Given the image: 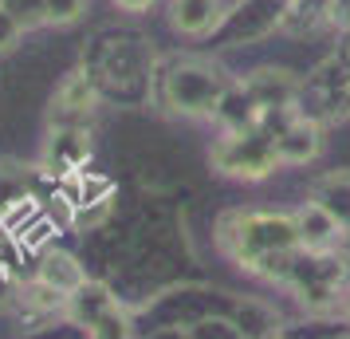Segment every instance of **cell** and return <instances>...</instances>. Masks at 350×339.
<instances>
[{
	"label": "cell",
	"instance_id": "19",
	"mask_svg": "<svg viewBox=\"0 0 350 339\" xmlns=\"http://www.w3.org/2000/svg\"><path fill=\"white\" fill-rule=\"evenodd\" d=\"M83 12H87V0H44V16H48V24H55V28L75 24Z\"/></svg>",
	"mask_w": 350,
	"mask_h": 339
},
{
	"label": "cell",
	"instance_id": "8",
	"mask_svg": "<svg viewBox=\"0 0 350 339\" xmlns=\"http://www.w3.org/2000/svg\"><path fill=\"white\" fill-rule=\"evenodd\" d=\"M260 103H256L248 91H244V83L240 87H228L221 99V107H217V123L224 127V134H248V130H260Z\"/></svg>",
	"mask_w": 350,
	"mask_h": 339
},
{
	"label": "cell",
	"instance_id": "22",
	"mask_svg": "<svg viewBox=\"0 0 350 339\" xmlns=\"http://www.w3.org/2000/svg\"><path fill=\"white\" fill-rule=\"evenodd\" d=\"M114 4H118L122 12H134V16H138V12H146V8H150L154 0H114Z\"/></svg>",
	"mask_w": 350,
	"mask_h": 339
},
{
	"label": "cell",
	"instance_id": "16",
	"mask_svg": "<svg viewBox=\"0 0 350 339\" xmlns=\"http://www.w3.org/2000/svg\"><path fill=\"white\" fill-rule=\"evenodd\" d=\"M0 8L16 20L24 32H32V28H40V24H48V16H44V0H0Z\"/></svg>",
	"mask_w": 350,
	"mask_h": 339
},
{
	"label": "cell",
	"instance_id": "14",
	"mask_svg": "<svg viewBox=\"0 0 350 339\" xmlns=\"http://www.w3.org/2000/svg\"><path fill=\"white\" fill-rule=\"evenodd\" d=\"M319 24H331V0H287V8L280 12V28L287 36L315 32Z\"/></svg>",
	"mask_w": 350,
	"mask_h": 339
},
{
	"label": "cell",
	"instance_id": "21",
	"mask_svg": "<svg viewBox=\"0 0 350 339\" xmlns=\"http://www.w3.org/2000/svg\"><path fill=\"white\" fill-rule=\"evenodd\" d=\"M331 24L350 28V0H331Z\"/></svg>",
	"mask_w": 350,
	"mask_h": 339
},
{
	"label": "cell",
	"instance_id": "13",
	"mask_svg": "<svg viewBox=\"0 0 350 339\" xmlns=\"http://www.w3.org/2000/svg\"><path fill=\"white\" fill-rule=\"evenodd\" d=\"M311 201H319L338 225L350 229V170H338V174L319 178L315 190H311Z\"/></svg>",
	"mask_w": 350,
	"mask_h": 339
},
{
	"label": "cell",
	"instance_id": "18",
	"mask_svg": "<svg viewBox=\"0 0 350 339\" xmlns=\"http://www.w3.org/2000/svg\"><path fill=\"white\" fill-rule=\"evenodd\" d=\"M24 201V170L20 166H0V213Z\"/></svg>",
	"mask_w": 350,
	"mask_h": 339
},
{
	"label": "cell",
	"instance_id": "20",
	"mask_svg": "<svg viewBox=\"0 0 350 339\" xmlns=\"http://www.w3.org/2000/svg\"><path fill=\"white\" fill-rule=\"evenodd\" d=\"M20 36H24V28H20L16 20L8 16L4 8H0V55H8V51L20 44Z\"/></svg>",
	"mask_w": 350,
	"mask_h": 339
},
{
	"label": "cell",
	"instance_id": "15",
	"mask_svg": "<svg viewBox=\"0 0 350 339\" xmlns=\"http://www.w3.org/2000/svg\"><path fill=\"white\" fill-rule=\"evenodd\" d=\"M67 300H71V296H64L59 288H51L44 280L24 284L20 296H16V304H20L24 316H67Z\"/></svg>",
	"mask_w": 350,
	"mask_h": 339
},
{
	"label": "cell",
	"instance_id": "10",
	"mask_svg": "<svg viewBox=\"0 0 350 339\" xmlns=\"http://www.w3.org/2000/svg\"><path fill=\"white\" fill-rule=\"evenodd\" d=\"M221 0H174L170 4V24L181 36H208L221 24Z\"/></svg>",
	"mask_w": 350,
	"mask_h": 339
},
{
	"label": "cell",
	"instance_id": "7",
	"mask_svg": "<svg viewBox=\"0 0 350 339\" xmlns=\"http://www.w3.org/2000/svg\"><path fill=\"white\" fill-rule=\"evenodd\" d=\"M275 154H280V166H307L323 154V130L311 118H295L291 127L275 138Z\"/></svg>",
	"mask_w": 350,
	"mask_h": 339
},
{
	"label": "cell",
	"instance_id": "11",
	"mask_svg": "<svg viewBox=\"0 0 350 339\" xmlns=\"http://www.w3.org/2000/svg\"><path fill=\"white\" fill-rule=\"evenodd\" d=\"M36 280H44V284H51V288H59L64 296H71V292H79L83 284H87V273H83V264L71 257V253L51 249V253L40 257V273H36Z\"/></svg>",
	"mask_w": 350,
	"mask_h": 339
},
{
	"label": "cell",
	"instance_id": "12",
	"mask_svg": "<svg viewBox=\"0 0 350 339\" xmlns=\"http://www.w3.org/2000/svg\"><path fill=\"white\" fill-rule=\"evenodd\" d=\"M111 307H118L111 292L103 288V284H91V280H87L79 292H71V300H67V320H75L83 331H87V327L98 323Z\"/></svg>",
	"mask_w": 350,
	"mask_h": 339
},
{
	"label": "cell",
	"instance_id": "23",
	"mask_svg": "<svg viewBox=\"0 0 350 339\" xmlns=\"http://www.w3.org/2000/svg\"><path fill=\"white\" fill-rule=\"evenodd\" d=\"M338 312H342V320L350 323V292H347V296H342V304H338Z\"/></svg>",
	"mask_w": 350,
	"mask_h": 339
},
{
	"label": "cell",
	"instance_id": "3",
	"mask_svg": "<svg viewBox=\"0 0 350 339\" xmlns=\"http://www.w3.org/2000/svg\"><path fill=\"white\" fill-rule=\"evenodd\" d=\"M208 162L221 174H228V178L260 181L280 166V154H275L271 138H264L260 130H248V134H224V138H217L213 150H208Z\"/></svg>",
	"mask_w": 350,
	"mask_h": 339
},
{
	"label": "cell",
	"instance_id": "1",
	"mask_svg": "<svg viewBox=\"0 0 350 339\" xmlns=\"http://www.w3.org/2000/svg\"><path fill=\"white\" fill-rule=\"evenodd\" d=\"M217 241L240 268L252 273L256 260L268 253H284V249H299V233L291 213H224L217 225Z\"/></svg>",
	"mask_w": 350,
	"mask_h": 339
},
{
	"label": "cell",
	"instance_id": "6",
	"mask_svg": "<svg viewBox=\"0 0 350 339\" xmlns=\"http://www.w3.org/2000/svg\"><path fill=\"white\" fill-rule=\"evenodd\" d=\"M291 221H295L303 253H323V249H331L334 237H342V225H338L319 201H303L299 210L291 213Z\"/></svg>",
	"mask_w": 350,
	"mask_h": 339
},
{
	"label": "cell",
	"instance_id": "5",
	"mask_svg": "<svg viewBox=\"0 0 350 339\" xmlns=\"http://www.w3.org/2000/svg\"><path fill=\"white\" fill-rule=\"evenodd\" d=\"M244 91L268 111V107H295L303 87L287 67H256L252 75L244 79Z\"/></svg>",
	"mask_w": 350,
	"mask_h": 339
},
{
	"label": "cell",
	"instance_id": "2",
	"mask_svg": "<svg viewBox=\"0 0 350 339\" xmlns=\"http://www.w3.org/2000/svg\"><path fill=\"white\" fill-rule=\"evenodd\" d=\"M228 87H232V79L217 64L185 55V60H174L165 67V75H161V103L174 114H185V118H208V114H217Z\"/></svg>",
	"mask_w": 350,
	"mask_h": 339
},
{
	"label": "cell",
	"instance_id": "9",
	"mask_svg": "<svg viewBox=\"0 0 350 339\" xmlns=\"http://www.w3.org/2000/svg\"><path fill=\"white\" fill-rule=\"evenodd\" d=\"M91 158V127H67L51 130L48 138V166L55 170H79Z\"/></svg>",
	"mask_w": 350,
	"mask_h": 339
},
{
	"label": "cell",
	"instance_id": "4",
	"mask_svg": "<svg viewBox=\"0 0 350 339\" xmlns=\"http://www.w3.org/2000/svg\"><path fill=\"white\" fill-rule=\"evenodd\" d=\"M98 111V91L87 71H71L64 75V83L51 95V111L48 123L51 130H67V127H91V118Z\"/></svg>",
	"mask_w": 350,
	"mask_h": 339
},
{
	"label": "cell",
	"instance_id": "17",
	"mask_svg": "<svg viewBox=\"0 0 350 339\" xmlns=\"http://www.w3.org/2000/svg\"><path fill=\"white\" fill-rule=\"evenodd\" d=\"M87 339H134V327H130L126 312L111 307V312H107L98 323H91V327H87Z\"/></svg>",
	"mask_w": 350,
	"mask_h": 339
}]
</instances>
